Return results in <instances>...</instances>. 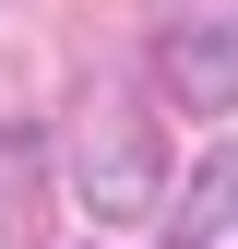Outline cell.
Listing matches in <instances>:
<instances>
[{
	"mask_svg": "<svg viewBox=\"0 0 238 249\" xmlns=\"http://www.w3.org/2000/svg\"><path fill=\"white\" fill-rule=\"evenodd\" d=\"M0 249H36V131L0 107Z\"/></svg>",
	"mask_w": 238,
	"mask_h": 249,
	"instance_id": "obj_4",
	"label": "cell"
},
{
	"mask_svg": "<svg viewBox=\"0 0 238 249\" xmlns=\"http://www.w3.org/2000/svg\"><path fill=\"white\" fill-rule=\"evenodd\" d=\"M178 249H238V166L202 154L191 166V202H178Z\"/></svg>",
	"mask_w": 238,
	"mask_h": 249,
	"instance_id": "obj_3",
	"label": "cell"
},
{
	"mask_svg": "<svg viewBox=\"0 0 238 249\" xmlns=\"http://www.w3.org/2000/svg\"><path fill=\"white\" fill-rule=\"evenodd\" d=\"M155 83L178 107H238V0H155Z\"/></svg>",
	"mask_w": 238,
	"mask_h": 249,
	"instance_id": "obj_2",
	"label": "cell"
},
{
	"mask_svg": "<svg viewBox=\"0 0 238 249\" xmlns=\"http://www.w3.org/2000/svg\"><path fill=\"white\" fill-rule=\"evenodd\" d=\"M72 190H83V213L96 226H131L143 202L167 190V154H155V119H143L131 95H83V119H72Z\"/></svg>",
	"mask_w": 238,
	"mask_h": 249,
	"instance_id": "obj_1",
	"label": "cell"
}]
</instances>
